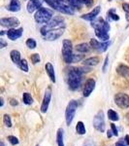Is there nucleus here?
I'll use <instances>...</instances> for the list:
<instances>
[{"label":"nucleus","instance_id":"obj_1","mask_svg":"<svg viewBox=\"0 0 129 146\" xmlns=\"http://www.w3.org/2000/svg\"><path fill=\"white\" fill-rule=\"evenodd\" d=\"M88 68L84 67H71L67 72V83L69 89L72 91H76L81 87L82 75L86 71H88Z\"/></svg>","mask_w":129,"mask_h":146},{"label":"nucleus","instance_id":"obj_2","mask_svg":"<svg viewBox=\"0 0 129 146\" xmlns=\"http://www.w3.org/2000/svg\"><path fill=\"white\" fill-rule=\"evenodd\" d=\"M91 27L94 28L95 35L98 39L103 42L108 41L110 39L109 31L111 27H110L109 22L104 21L102 18H98L91 22Z\"/></svg>","mask_w":129,"mask_h":146},{"label":"nucleus","instance_id":"obj_3","mask_svg":"<svg viewBox=\"0 0 129 146\" xmlns=\"http://www.w3.org/2000/svg\"><path fill=\"white\" fill-rule=\"evenodd\" d=\"M53 18V12L49 8H45V7H42L39 10H37L34 15L35 21L38 23H43V25H47L48 23H50Z\"/></svg>","mask_w":129,"mask_h":146},{"label":"nucleus","instance_id":"obj_4","mask_svg":"<svg viewBox=\"0 0 129 146\" xmlns=\"http://www.w3.org/2000/svg\"><path fill=\"white\" fill-rule=\"evenodd\" d=\"M60 27H65L64 25V19L60 16H55V18L51 19V21L50 23H48L47 25H44L41 28V34L42 36H44L47 32H49L51 29H56V28H60Z\"/></svg>","mask_w":129,"mask_h":146},{"label":"nucleus","instance_id":"obj_5","mask_svg":"<svg viewBox=\"0 0 129 146\" xmlns=\"http://www.w3.org/2000/svg\"><path fill=\"white\" fill-rule=\"evenodd\" d=\"M62 58L65 62L70 64L73 63V46H72V42L68 39H64L62 42Z\"/></svg>","mask_w":129,"mask_h":146},{"label":"nucleus","instance_id":"obj_6","mask_svg":"<svg viewBox=\"0 0 129 146\" xmlns=\"http://www.w3.org/2000/svg\"><path fill=\"white\" fill-rule=\"evenodd\" d=\"M77 108H78V102H77V100H71L68 103L66 111H65V120H66V124L68 126H70L72 124V122H73Z\"/></svg>","mask_w":129,"mask_h":146},{"label":"nucleus","instance_id":"obj_7","mask_svg":"<svg viewBox=\"0 0 129 146\" xmlns=\"http://www.w3.org/2000/svg\"><path fill=\"white\" fill-rule=\"evenodd\" d=\"M114 100H115V103L118 107L122 108V109H126V108L129 107V96L126 95V94H122V93L116 94L115 96Z\"/></svg>","mask_w":129,"mask_h":146},{"label":"nucleus","instance_id":"obj_8","mask_svg":"<svg viewBox=\"0 0 129 146\" xmlns=\"http://www.w3.org/2000/svg\"><path fill=\"white\" fill-rule=\"evenodd\" d=\"M93 127L95 128V129H97L98 131H101V133L105 131V120L103 111H99L93 118Z\"/></svg>","mask_w":129,"mask_h":146},{"label":"nucleus","instance_id":"obj_9","mask_svg":"<svg viewBox=\"0 0 129 146\" xmlns=\"http://www.w3.org/2000/svg\"><path fill=\"white\" fill-rule=\"evenodd\" d=\"M65 27H60V28H56V29H51L49 32L44 35L43 38L48 41H55V40L58 39L61 35L64 33Z\"/></svg>","mask_w":129,"mask_h":146},{"label":"nucleus","instance_id":"obj_10","mask_svg":"<svg viewBox=\"0 0 129 146\" xmlns=\"http://www.w3.org/2000/svg\"><path fill=\"white\" fill-rule=\"evenodd\" d=\"M90 44L91 48L95 49V50L98 51V52H101V53H103V52L107 51V49L109 48V46H110V44H111V43H110V42H108V41L100 42V41H98V40H96V39H91Z\"/></svg>","mask_w":129,"mask_h":146},{"label":"nucleus","instance_id":"obj_11","mask_svg":"<svg viewBox=\"0 0 129 146\" xmlns=\"http://www.w3.org/2000/svg\"><path fill=\"white\" fill-rule=\"evenodd\" d=\"M0 25L4 27L14 28L20 25V21L18 18L11 17V18H1L0 19Z\"/></svg>","mask_w":129,"mask_h":146},{"label":"nucleus","instance_id":"obj_12","mask_svg":"<svg viewBox=\"0 0 129 146\" xmlns=\"http://www.w3.org/2000/svg\"><path fill=\"white\" fill-rule=\"evenodd\" d=\"M23 32V28L22 27H18V28H10V29L7 30L6 34L8 36V38L12 40V41H15L18 38H20Z\"/></svg>","mask_w":129,"mask_h":146},{"label":"nucleus","instance_id":"obj_13","mask_svg":"<svg viewBox=\"0 0 129 146\" xmlns=\"http://www.w3.org/2000/svg\"><path fill=\"white\" fill-rule=\"evenodd\" d=\"M44 0H29L27 3V12L29 14H32L34 11L39 10L42 8V4H43Z\"/></svg>","mask_w":129,"mask_h":146},{"label":"nucleus","instance_id":"obj_14","mask_svg":"<svg viewBox=\"0 0 129 146\" xmlns=\"http://www.w3.org/2000/svg\"><path fill=\"white\" fill-rule=\"evenodd\" d=\"M51 98V90L49 88L48 90L46 91L45 96H44V98H43V102H42V105H41V111L43 113H46L48 111Z\"/></svg>","mask_w":129,"mask_h":146},{"label":"nucleus","instance_id":"obj_15","mask_svg":"<svg viewBox=\"0 0 129 146\" xmlns=\"http://www.w3.org/2000/svg\"><path fill=\"white\" fill-rule=\"evenodd\" d=\"M100 11H101V7H100V6H96L95 8H93L92 11L90 12V13L84 14V15L81 16V19H83V20H86V21H90V22H92V21H94L95 19H96V17L99 15Z\"/></svg>","mask_w":129,"mask_h":146},{"label":"nucleus","instance_id":"obj_16","mask_svg":"<svg viewBox=\"0 0 129 146\" xmlns=\"http://www.w3.org/2000/svg\"><path fill=\"white\" fill-rule=\"evenodd\" d=\"M95 89V80L93 79H88V81L86 82L84 84V96L88 98V96H90V94L92 93L93 90Z\"/></svg>","mask_w":129,"mask_h":146},{"label":"nucleus","instance_id":"obj_17","mask_svg":"<svg viewBox=\"0 0 129 146\" xmlns=\"http://www.w3.org/2000/svg\"><path fill=\"white\" fill-rule=\"evenodd\" d=\"M45 68H46V72L48 73L51 81L53 82V83H55V81H56L55 73V68H53V64H51V62H47L46 65H45Z\"/></svg>","mask_w":129,"mask_h":146},{"label":"nucleus","instance_id":"obj_18","mask_svg":"<svg viewBox=\"0 0 129 146\" xmlns=\"http://www.w3.org/2000/svg\"><path fill=\"white\" fill-rule=\"evenodd\" d=\"M100 62V58L98 56H91V58H86L83 62V64L84 66H95Z\"/></svg>","mask_w":129,"mask_h":146},{"label":"nucleus","instance_id":"obj_19","mask_svg":"<svg viewBox=\"0 0 129 146\" xmlns=\"http://www.w3.org/2000/svg\"><path fill=\"white\" fill-rule=\"evenodd\" d=\"M91 49V46L90 44L88 43H81V44H78L76 47H75V50L79 53H88Z\"/></svg>","mask_w":129,"mask_h":146},{"label":"nucleus","instance_id":"obj_20","mask_svg":"<svg viewBox=\"0 0 129 146\" xmlns=\"http://www.w3.org/2000/svg\"><path fill=\"white\" fill-rule=\"evenodd\" d=\"M10 56H11V60L12 62H13L15 64H17L18 66V64H20V60H22V58H20V53L18 52V50H12L10 52Z\"/></svg>","mask_w":129,"mask_h":146},{"label":"nucleus","instance_id":"obj_21","mask_svg":"<svg viewBox=\"0 0 129 146\" xmlns=\"http://www.w3.org/2000/svg\"><path fill=\"white\" fill-rule=\"evenodd\" d=\"M7 10L10 12H18L20 10V2L18 0H11Z\"/></svg>","mask_w":129,"mask_h":146},{"label":"nucleus","instance_id":"obj_22","mask_svg":"<svg viewBox=\"0 0 129 146\" xmlns=\"http://www.w3.org/2000/svg\"><path fill=\"white\" fill-rule=\"evenodd\" d=\"M116 71L120 76L125 77V78H129V67L127 65H124V64H120L118 67Z\"/></svg>","mask_w":129,"mask_h":146},{"label":"nucleus","instance_id":"obj_23","mask_svg":"<svg viewBox=\"0 0 129 146\" xmlns=\"http://www.w3.org/2000/svg\"><path fill=\"white\" fill-rule=\"evenodd\" d=\"M56 140H57L58 146H64V141H63V129H58L56 133Z\"/></svg>","mask_w":129,"mask_h":146},{"label":"nucleus","instance_id":"obj_24","mask_svg":"<svg viewBox=\"0 0 129 146\" xmlns=\"http://www.w3.org/2000/svg\"><path fill=\"white\" fill-rule=\"evenodd\" d=\"M107 18H108V21L107 22H110V21H118L119 20V17L115 13V10L114 9H111L110 11H108L107 13Z\"/></svg>","mask_w":129,"mask_h":146},{"label":"nucleus","instance_id":"obj_25","mask_svg":"<svg viewBox=\"0 0 129 146\" xmlns=\"http://www.w3.org/2000/svg\"><path fill=\"white\" fill-rule=\"evenodd\" d=\"M22 101L24 104L30 105L33 103V98L31 96V95H29L28 93H24L22 95Z\"/></svg>","mask_w":129,"mask_h":146},{"label":"nucleus","instance_id":"obj_26","mask_svg":"<svg viewBox=\"0 0 129 146\" xmlns=\"http://www.w3.org/2000/svg\"><path fill=\"white\" fill-rule=\"evenodd\" d=\"M76 131L79 135H84L86 133V127L83 122H78L76 126Z\"/></svg>","mask_w":129,"mask_h":146},{"label":"nucleus","instance_id":"obj_27","mask_svg":"<svg viewBox=\"0 0 129 146\" xmlns=\"http://www.w3.org/2000/svg\"><path fill=\"white\" fill-rule=\"evenodd\" d=\"M108 117H109V119L112 120V121H118V120L119 119L118 113H116V111H114V110H112V109L108 110Z\"/></svg>","mask_w":129,"mask_h":146},{"label":"nucleus","instance_id":"obj_28","mask_svg":"<svg viewBox=\"0 0 129 146\" xmlns=\"http://www.w3.org/2000/svg\"><path fill=\"white\" fill-rule=\"evenodd\" d=\"M18 67H20V69L22 70V71L28 72V63H27V60H24V58L20 60V64H18Z\"/></svg>","mask_w":129,"mask_h":146},{"label":"nucleus","instance_id":"obj_29","mask_svg":"<svg viewBox=\"0 0 129 146\" xmlns=\"http://www.w3.org/2000/svg\"><path fill=\"white\" fill-rule=\"evenodd\" d=\"M26 46L28 47L29 49H35L37 47V43H36V41L33 39V38H28L26 40Z\"/></svg>","mask_w":129,"mask_h":146},{"label":"nucleus","instance_id":"obj_30","mask_svg":"<svg viewBox=\"0 0 129 146\" xmlns=\"http://www.w3.org/2000/svg\"><path fill=\"white\" fill-rule=\"evenodd\" d=\"M3 122H4V125L7 127V128H11L12 127V121H11V118L8 114H5L3 116Z\"/></svg>","mask_w":129,"mask_h":146},{"label":"nucleus","instance_id":"obj_31","mask_svg":"<svg viewBox=\"0 0 129 146\" xmlns=\"http://www.w3.org/2000/svg\"><path fill=\"white\" fill-rule=\"evenodd\" d=\"M30 60H31V62L33 64H37L38 62H40V55L39 54H32L31 56H30Z\"/></svg>","mask_w":129,"mask_h":146},{"label":"nucleus","instance_id":"obj_32","mask_svg":"<svg viewBox=\"0 0 129 146\" xmlns=\"http://www.w3.org/2000/svg\"><path fill=\"white\" fill-rule=\"evenodd\" d=\"M8 140H9V142L11 143L12 145H16V144H18V139L16 136H14V135H9L8 136Z\"/></svg>","mask_w":129,"mask_h":146},{"label":"nucleus","instance_id":"obj_33","mask_svg":"<svg viewBox=\"0 0 129 146\" xmlns=\"http://www.w3.org/2000/svg\"><path fill=\"white\" fill-rule=\"evenodd\" d=\"M78 1L81 3V5H86L88 7H90L93 4V0H78Z\"/></svg>","mask_w":129,"mask_h":146},{"label":"nucleus","instance_id":"obj_34","mask_svg":"<svg viewBox=\"0 0 129 146\" xmlns=\"http://www.w3.org/2000/svg\"><path fill=\"white\" fill-rule=\"evenodd\" d=\"M111 129H112L113 133H114V135H116V136H118V129H116V125L112 123V124H111Z\"/></svg>","mask_w":129,"mask_h":146},{"label":"nucleus","instance_id":"obj_35","mask_svg":"<svg viewBox=\"0 0 129 146\" xmlns=\"http://www.w3.org/2000/svg\"><path fill=\"white\" fill-rule=\"evenodd\" d=\"M83 58H84L83 55H74V56H73V62H78Z\"/></svg>","mask_w":129,"mask_h":146},{"label":"nucleus","instance_id":"obj_36","mask_svg":"<svg viewBox=\"0 0 129 146\" xmlns=\"http://www.w3.org/2000/svg\"><path fill=\"white\" fill-rule=\"evenodd\" d=\"M116 146H127V143H126L125 139H119L116 143Z\"/></svg>","mask_w":129,"mask_h":146},{"label":"nucleus","instance_id":"obj_37","mask_svg":"<svg viewBox=\"0 0 129 146\" xmlns=\"http://www.w3.org/2000/svg\"><path fill=\"white\" fill-rule=\"evenodd\" d=\"M104 66H103V72H106V69H107V65L109 63V56H106L105 58V62H104Z\"/></svg>","mask_w":129,"mask_h":146},{"label":"nucleus","instance_id":"obj_38","mask_svg":"<svg viewBox=\"0 0 129 146\" xmlns=\"http://www.w3.org/2000/svg\"><path fill=\"white\" fill-rule=\"evenodd\" d=\"M7 46V43L4 41L3 38H0V49H3Z\"/></svg>","mask_w":129,"mask_h":146},{"label":"nucleus","instance_id":"obj_39","mask_svg":"<svg viewBox=\"0 0 129 146\" xmlns=\"http://www.w3.org/2000/svg\"><path fill=\"white\" fill-rule=\"evenodd\" d=\"M10 104L12 105V106H16V105L18 104V102L17 100H14V98H12V100H10Z\"/></svg>","mask_w":129,"mask_h":146},{"label":"nucleus","instance_id":"obj_40","mask_svg":"<svg viewBox=\"0 0 129 146\" xmlns=\"http://www.w3.org/2000/svg\"><path fill=\"white\" fill-rule=\"evenodd\" d=\"M122 8L125 12H129V3H124L122 5Z\"/></svg>","mask_w":129,"mask_h":146},{"label":"nucleus","instance_id":"obj_41","mask_svg":"<svg viewBox=\"0 0 129 146\" xmlns=\"http://www.w3.org/2000/svg\"><path fill=\"white\" fill-rule=\"evenodd\" d=\"M113 135H114V133H113L112 129H111V131H108V133H107V136H108V137H112Z\"/></svg>","mask_w":129,"mask_h":146},{"label":"nucleus","instance_id":"obj_42","mask_svg":"<svg viewBox=\"0 0 129 146\" xmlns=\"http://www.w3.org/2000/svg\"><path fill=\"white\" fill-rule=\"evenodd\" d=\"M125 19H126V21L129 23V12H126V14H125Z\"/></svg>","mask_w":129,"mask_h":146},{"label":"nucleus","instance_id":"obj_43","mask_svg":"<svg viewBox=\"0 0 129 146\" xmlns=\"http://www.w3.org/2000/svg\"><path fill=\"white\" fill-rule=\"evenodd\" d=\"M124 139H125L126 143H127V145H129V135H126V136H125V138H124Z\"/></svg>","mask_w":129,"mask_h":146},{"label":"nucleus","instance_id":"obj_44","mask_svg":"<svg viewBox=\"0 0 129 146\" xmlns=\"http://www.w3.org/2000/svg\"><path fill=\"white\" fill-rule=\"evenodd\" d=\"M0 100H1V107H2V106H3V105H4V100H3V98H0Z\"/></svg>","mask_w":129,"mask_h":146},{"label":"nucleus","instance_id":"obj_45","mask_svg":"<svg viewBox=\"0 0 129 146\" xmlns=\"http://www.w3.org/2000/svg\"><path fill=\"white\" fill-rule=\"evenodd\" d=\"M0 146H6L5 144H4V143L3 142H1V144H0Z\"/></svg>","mask_w":129,"mask_h":146}]
</instances>
